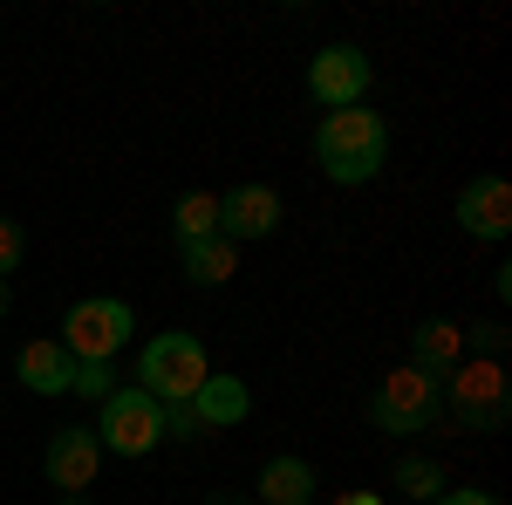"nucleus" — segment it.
<instances>
[{
  "instance_id": "nucleus-21",
  "label": "nucleus",
  "mask_w": 512,
  "mask_h": 505,
  "mask_svg": "<svg viewBox=\"0 0 512 505\" xmlns=\"http://www.w3.org/2000/svg\"><path fill=\"white\" fill-rule=\"evenodd\" d=\"M198 430L205 424H198L192 403H164V437H198Z\"/></svg>"
},
{
  "instance_id": "nucleus-16",
  "label": "nucleus",
  "mask_w": 512,
  "mask_h": 505,
  "mask_svg": "<svg viewBox=\"0 0 512 505\" xmlns=\"http://www.w3.org/2000/svg\"><path fill=\"white\" fill-rule=\"evenodd\" d=\"M171 233H178V246L219 233V192H185L178 205H171Z\"/></svg>"
},
{
  "instance_id": "nucleus-7",
  "label": "nucleus",
  "mask_w": 512,
  "mask_h": 505,
  "mask_svg": "<svg viewBox=\"0 0 512 505\" xmlns=\"http://www.w3.org/2000/svg\"><path fill=\"white\" fill-rule=\"evenodd\" d=\"M369 48H355V41H328L308 55V103L321 110H362V96H369Z\"/></svg>"
},
{
  "instance_id": "nucleus-24",
  "label": "nucleus",
  "mask_w": 512,
  "mask_h": 505,
  "mask_svg": "<svg viewBox=\"0 0 512 505\" xmlns=\"http://www.w3.org/2000/svg\"><path fill=\"white\" fill-rule=\"evenodd\" d=\"M335 505H383L376 492H349V499H335Z\"/></svg>"
},
{
  "instance_id": "nucleus-14",
  "label": "nucleus",
  "mask_w": 512,
  "mask_h": 505,
  "mask_svg": "<svg viewBox=\"0 0 512 505\" xmlns=\"http://www.w3.org/2000/svg\"><path fill=\"white\" fill-rule=\"evenodd\" d=\"M192 410H198L205 430H233V424H246V410H253V389L239 383V376H226V369H212V376L198 383Z\"/></svg>"
},
{
  "instance_id": "nucleus-9",
  "label": "nucleus",
  "mask_w": 512,
  "mask_h": 505,
  "mask_svg": "<svg viewBox=\"0 0 512 505\" xmlns=\"http://www.w3.org/2000/svg\"><path fill=\"white\" fill-rule=\"evenodd\" d=\"M41 471H48V485H55V492H89V485H96V471H103V444H96V430H89V424L55 430Z\"/></svg>"
},
{
  "instance_id": "nucleus-3",
  "label": "nucleus",
  "mask_w": 512,
  "mask_h": 505,
  "mask_svg": "<svg viewBox=\"0 0 512 505\" xmlns=\"http://www.w3.org/2000/svg\"><path fill=\"white\" fill-rule=\"evenodd\" d=\"M96 444L103 458H144L164 444V403L144 396L137 383H117L103 403H96Z\"/></svg>"
},
{
  "instance_id": "nucleus-10",
  "label": "nucleus",
  "mask_w": 512,
  "mask_h": 505,
  "mask_svg": "<svg viewBox=\"0 0 512 505\" xmlns=\"http://www.w3.org/2000/svg\"><path fill=\"white\" fill-rule=\"evenodd\" d=\"M458 226H465V239L499 246V239L512 233V185L506 178H472V185L458 192Z\"/></svg>"
},
{
  "instance_id": "nucleus-15",
  "label": "nucleus",
  "mask_w": 512,
  "mask_h": 505,
  "mask_svg": "<svg viewBox=\"0 0 512 505\" xmlns=\"http://www.w3.org/2000/svg\"><path fill=\"white\" fill-rule=\"evenodd\" d=\"M178 260H185V280H192V287H226L239 273V246L219 239V233H205V239H192V246H178Z\"/></svg>"
},
{
  "instance_id": "nucleus-20",
  "label": "nucleus",
  "mask_w": 512,
  "mask_h": 505,
  "mask_svg": "<svg viewBox=\"0 0 512 505\" xmlns=\"http://www.w3.org/2000/svg\"><path fill=\"white\" fill-rule=\"evenodd\" d=\"M21 260H28V233H21L14 219H0V280L21 273Z\"/></svg>"
},
{
  "instance_id": "nucleus-25",
  "label": "nucleus",
  "mask_w": 512,
  "mask_h": 505,
  "mask_svg": "<svg viewBox=\"0 0 512 505\" xmlns=\"http://www.w3.org/2000/svg\"><path fill=\"white\" fill-rule=\"evenodd\" d=\"M7 308H14V287H7V280H0V314H7Z\"/></svg>"
},
{
  "instance_id": "nucleus-26",
  "label": "nucleus",
  "mask_w": 512,
  "mask_h": 505,
  "mask_svg": "<svg viewBox=\"0 0 512 505\" xmlns=\"http://www.w3.org/2000/svg\"><path fill=\"white\" fill-rule=\"evenodd\" d=\"M62 505H89V492H62Z\"/></svg>"
},
{
  "instance_id": "nucleus-12",
  "label": "nucleus",
  "mask_w": 512,
  "mask_h": 505,
  "mask_svg": "<svg viewBox=\"0 0 512 505\" xmlns=\"http://www.w3.org/2000/svg\"><path fill=\"white\" fill-rule=\"evenodd\" d=\"M315 492H321V478H315V465L308 458H267L260 465V485H253V505H315Z\"/></svg>"
},
{
  "instance_id": "nucleus-2",
  "label": "nucleus",
  "mask_w": 512,
  "mask_h": 505,
  "mask_svg": "<svg viewBox=\"0 0 512 505\" xmlns=\"http://www.w3.org/2000/svg\"><path fill=\"white\" fill-rule=\"evenodd\" d=\"M205 376H212L205 342H198V335H185V328L151 335V342H144V355H137V389H144V396H158V403H192Z\"/></svg>"
},
{
  "instance_id": "nucleus-22",
  "label": "nucleus",
  "mask_w": 512,
  "mask_h": 505,
  "mask_svg": "<svg viewBox=\"0 0 512 505\" xmlns=\"http://www.w3.org/2000/svg\"><path fill=\"white\" fill-rule=\"evenodd\" d=\"M431 505H506L499 492H485V485H458V492H437Z\"/></svg>"
},
{
  "instance_id": "nucleus-19",
  "label": "nucleus",
  "mask_w": 512,
  "mask_h": 505,
  "mask_svg": "<svg viewBox=\"0 0 512 505\" xmlns=\"http://www.w3.org/2000/svg\"><path fill=\"white\" fill-rule=\"evenodd\" d=\"M458 335H465V349H478V362H499V349H506V328L499 321H472Z\"/></svg>"
},
{
  "instance_id": "nucleus-1",
  "label": "nucleus",
  "mask_w": 512,
  "mask_h": 505,
  "mask_svg": "<svg viewBox=\"0 0 512 505\" xmlns=\"http://www.w3.org/2000/svg\"><path fill=\"white\" fill-rule=\"evenodd\" d=\"M390 157V123L376 110H328L315 123V164L328 185H369Z\"/></svg>"
},
{
  "instance_id": "nucleus-8",
  "label": "nucleus",
  "mask_w": 512,
  "mask_h": 505,
  "mask_svg": "<svg viewBox=\"0 0 512 505\" xmlns=\"http://www.w3.org/2000/svg\"><path fill=\"white\" fill-rule=\"evenodd\" d=\"M274 233H280V192L274 185H233V192H219V239L253 246V239H274Z\"/></svg>"
},
{
  "instance_id": "nucleus-17",
  "label": "nucleus",
  "mask_w": 512,
  "mask_h": 505,
  "mask_svg": "<svg viewBox=\"0 0 512 505\" xmlns=\"http://www.w3.org/2000/svg\"><path fill=\"white\" fill-rule=\"evenodd\" d=\"M390 478H396V492H410V499H437V492H451L437 458H396Z\"/></svg>"
},
{
  "instance_id": "nucleus-13",
  "label": "nucleus",
  "mask_w": 512,
  "mask_h": 505,
  "mask_svg": "<svg viewBox=\"0 0 512 505\" xmlns=\"http://www.w3.org/2000/svg\"><path fill=\"white\" fill-rule=\"evenodd\" d=\"M14 376H21V389H35V396H69L76 355L62 349V342H28V349L14 355Z\"/></svg>"
},
{
  "instance_id": "nucleus-23",
  "label": "nucleus",
  "mask_w": 512,
  "mask_h": 505,
  "mask_svg": "<svg viewBox=\"0 0 512 505\" xmlns=\"http://www.w3.org/2000/svg\"><path fill=\"white\" fill-rule=\"evenodd\" d=\"M205 505H253V492H212Z\"/></svg>"
},
{
  "instance_id": "nucleus-5",
  "label": "nucleus",
  "mask_w": 512,
  "mask_h": 505,
  "mask_svg": "<svg viewBox=\"0 0 512 505\" xmlns=\"http://www.w3.org/2000/svg\"><path fill=\"white\" fill-rule=\"evenodd\" d=\"M137 335V308L130 301H117V294H89V301H76V308L62 314V349L76 355V362H117V349Z\"/></svg>"
},
{
  "instance_id": "nucleus-4",
  "label": "nucleus",
  "mask_w": 512,
  "mask_h": 505,
  "mask_svg": "<svg viewBox=\"0 0 512 505\" xmlns=\"http://www.w3.org/2000/svg\"><path fill=\"white\" fill-rule=\"evenodd\" d=\"M444 410L458 417V424L472 430V437H492V430L512 424V383L499 362H458L451 376H444Z\"/></svg>"
},
{
  "instance_id": "nucleus-11",
  "label": "nucleus",
  "mask_w": 512,
  "mask_h": 505,
  "mask_svg": "<svg viewBox=\"0 0 512 505\" xmlns=\"http://www.w3.org/2000/svg\"><path fill=\"white\" fill-rule=\"evenodd\" d=\"M458 362H465V335H458V321L431 314V321H417V328H410V362H403V369H417V376L444 383Z\"/></svg>"
},
{
  "instance_id": "nucleus-6",
  "label": "nucleus",
  "mask_w": 512,
  "mask_h": 505,
  "mask_svg": "<svg viewBox=\"0 0 512 505\" xmlns=\"http://www.w3.org/2000/svg\"><path fill=\"white\" fill-rule=\"evenodd\" d=\"M444 417V383L431 376H417V369H390L376 396H369V424L390 430V437H417V430H431Z\"/></svg>"
},
{
  "instance_id": "nucleus-18",
  "label": "nucleus",
  "mask_w": 512,
  "mask_h": 505,
  "mask_svg": "<svg viewBox=\"0 0 512 505\" xmlns=\"http://www.w3.org/2000/svg\"><path fill=\"white\" fill-rule=\"evenodd\" d=\"M117 389V369L110 362H76V383H69V396H82V403H103Z\"/></svg>"
}]
</instances>
